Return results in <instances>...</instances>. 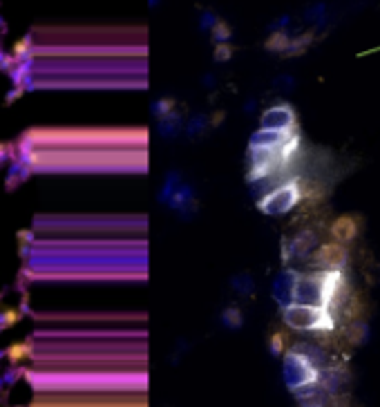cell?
<instances>
[{"label":"cell","mask_w":380,"mask_h":407,"mask_svg":"<svg viewBox=\"0 0 380 407\" xmlns=\"http://www.w3.org/2000/svg\"><path fill=\"white\" fill-rule=\"evenodd\" d=\"M360 233V222L356 217H349V215H342V217H338L335 222L331 224V237H333V242L335 244H349L353 242L358 237Z\"/></svg>","instance_id":"ba28073f"},{"label":"cell","mask_w":380,"mask_h":407,"mask_svg":"<svg viewBox=\"0 0 380 407\" xmlns=\"http://www.w3.org/2000/svg\"><path fill=\"white\" fill-rule=\"evenodd\" d=\"M298 137V132H277V130H257L251 137V150H282Z\"/></svg>","instance_id":"52a82bcc"},{"label":"cell","mask_w":380,"mask_h":407,"mask_svg":"<svg viewBox=\"0 0 380 407\" xmlns=\"http://www.w3.org/2000/svg\"><path fill=\"white\" fill-rule=\"evenodd\" d=\"M311 249H316V233L314 231H302L291 244H286L284 247V262H289L291 253L293 256H307Z\"/></svg>","instance_id":"9c48e42d"},{"label":"cell","mask_w":380,"mask_h":407,"mask_svg":"<svg viewBox=\"0 0 380 407\" xmlns=\"http://www.w3.org/2000/svg\"><path fill=\"white\" fill-rule=\"evenodd\" d=\"M302 186L298 180H289L280 184L277 188H273L271 193H266L264 197L259 199V210L266 215H284L293 210L298 204L302 201Z\"/></svg>","instance_id":"3957f363"},{"label":"cell","mask_w":380,"mask_h":407,"mask_svg":"<svg viewBox=\"0 0 380 407\" xmlns=\"http://www.w3.org/2000/svg\"><path fill=\"white\" fill-rule=\"evenodd\" d=\"M228 56H231V47H228V45H219L217 58H222V61H224V58H228Z\"/></svg>","instance_id":"5bb4252c"},{"label":"cell","mask_w":380,"mask_h":407,"mask_svg":"<svg viewBox=\"0 0 380 407\" xmlns=\"http://www.w3.org/2000/svg\"><path fill=\"white\" fill-rule=\"evenodd\" d=\"M291 45V38L286 36L284 32H273V36L266 40V49H271V52H286Z\"/></svg>","instance_id":"8fae6325"},{"label":"cell","mask_w":380,"mask_h":407,"mask_svg":"<svg viewBox=\"0 0 380 407\" xmlns=\"http://www.w3.org/2000/svg\"><path fill=\"white\" fill-rule=\"evenodd\" d=\"M284 380L289 389L298 392V389L320 383V369L309 358H304L300 352L291 349L284 356Z\"/></svg>","instance_id":"277c9868"},{"label":"cell","mask_w":380,"mask_h":407,"mask_svg":"<svg viewBox=\"0 0 380 407\" xmlns=\"http://www.w3.org/2000/svg\"><path fill=\"white\" fill-rule=\"evenodd\" d=\"M311 260H314V267L318 271H340V273H344L349 253H347V247H342V244L329 242V244H322V247H318Z\"/></svg>","instance_id":"5b68a950"},{"label":"cell","mask_w":380,"mask_h":407,"mask_svg":"<svg viewBox=\"0 0 380 407\" xmlns=\"http://www.w3.org/2000/svg\"><path fill=\"white\" fill-rule=\"evenodd\" d=\"M262 130H277V132H291L295 130V112L291 106L280 103L268 108L262 114Z\"/></svg>","instance_id":"8992f818"},{"label":"cell","mask_w":380,"mask_h":407,"mask_svg":"<svg viewBox=\"0 0 380 407\" xmlns=\"http://www.w3.org/2000/svg\"><path fill=\"white\" fill-rule=\"evenodd\" d=\"M367 336H369V329H367V325H365L362 320H351L349 325H347V341H349L351 345L365 343Z\"/></svg>","instance_id":"30bf717a"},{"label":"cell","mask_w":380,"mask_h":407,"mask_svg":"<svg viewBox=\"0 0 380 407\" xmlns=\"http://www.w3.org/2000/svg\"><path fill=\"white\" fill-rule=\"evenodd\" d=\"M311 40H314V34H311V32L302 34L300 38L291 40V45H289V49H286V54H302L304 49L311 45Z\"/></svg>","instance_id":"7c38bea8"},{"label":"cell","mask_w":380,"mask_h":407,"mask_svg":"<svg viewBox=\"0 0 380 407\" xmlns=\"http://www.w3.org/2000/svg\"><path fill=\"white\" fill-rule=\"evenodd\" d=\"M271 347H273V352H275V354H280V352L284 349V338H282V334H275V336H273Z\"/></svg>","instance_id":"4fadbf2b"},{"label":"cell","mask_w":380,"mask_h":407,"mask_svg":"<svg viewBox=\"0 0 380 407\" xmlns=\"http://www.w3.org/2000/svg\"><path fill=\"white\" fill-rule=\"evenodd\" d=\"M282 318L291 329L298 332H318V334H331L335 329V316L329 309L307 307V304H286L282 309Z\"/></svg>","instance_id":"7a4b0ae2"},{"label":"cell","mask_w":380,"mask_h":407,"mask_svg":"<svg viewBox=\"0 0 380 407\" xmlns=\"http://www.w3.org/2000/svg\"><path fill=\"white\" fill-rule=\"evenodd\" d=\"M342 291H344V273H340V271H316V273L298 275L291 291V302L329 309L333 313V304L340 302Z\"/></svg>","instance_id":"6da1fadb"}]
</instances>
